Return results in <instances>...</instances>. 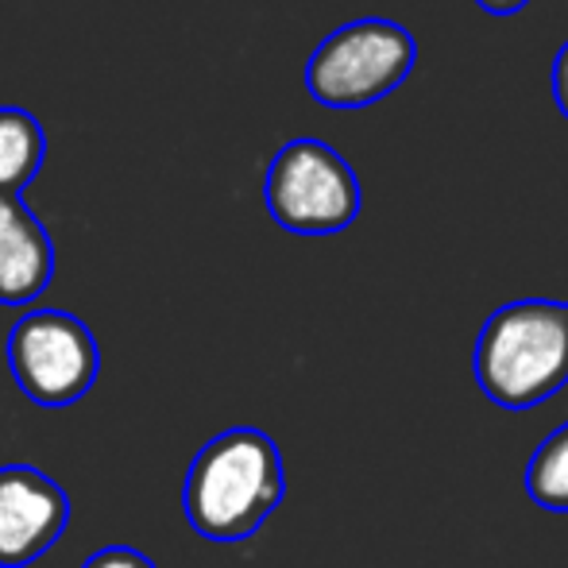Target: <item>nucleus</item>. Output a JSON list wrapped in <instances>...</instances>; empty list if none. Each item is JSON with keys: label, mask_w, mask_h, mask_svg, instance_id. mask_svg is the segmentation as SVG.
Returning <instances> with one entry per match:
<instances>
[{"label": "nucleus", "mask_w": 568, "mask_h": 568, "mask_svg": "<svg viewBox=\"0 0 568 568\" xmlns=\"http://www.w3.org/2000/svg\"><path fill=\"white\" fill-rule=\"evenodd\" d=\"M286 495L283 456L263 429L236 426L194 456L182 484V510L210 541H244L275 515Z\"/></svg>", "instance_id": "1"}, {"label": "nucleus", "mask_w": 568, "mask_h": 568, "mask_svg": "<svg viewBox=\"0 0 568 568\" xmlns=\"http://www.w3.org/2000/svg\"><path fill=\"white\" fill-rule=\"evenodd\" d=\"M554 101H557V109H561V116L568 120V39L554 59Z\"/></svg>", "instance_id": "11"}, {"label": "nucleus", "mask_w": 568, "mask_h": 568, "mask_svg": "<svg viewBox=\"0 0 568 568\" xmlns=\"http://www.w3.org/2000/svg\"><path fill=\"white\" fill-rule=\"evenodd\" d=\"M82 568H155L140 549H128V546H109V549H98Z\"/></svg>", "instance_id": "10"}, {"label": "nucleus", "mask_w": 568, "mask_h": 568, "mask_svg": "<svg viewBox=\"0 0 568 568\" xmlns=\"http://www.w3.org/2000/svg\"><path fill=\"white\" fill-rule=\"evenodd\" d=\"M70 499L31 464L0 468V568L36 565L67 534Z\"/></svg>", "instance_id": "6"}, {"label": "nucleus", "mask_w": 568, "mask_h": 568, "mask_svg": "<svg viewBox=\"0 0 568 568\" xmlns=\"http://www.w3.org/2000/svg\"><path fill=\"white\" fill-rule=\"evenodd\" d=\"M418 43L395 20H352L325 36L306 62V90L325 109H364L410 78Z\"/></svg>", "instance_id": "3"}, {"label": "nucleus", "mask_w": 568, "mask_h": 568, "mask_svg": "<svg viewBox=\"0 0 568 568\" xmlns=\"http://www.w3.org/2000/svg\"><path fill=\"white\" fill-rule=\"evenodd\" d=\"M526 495L541 510L568 515V422L534 449L526 464Z\"/></svg>", "instance_id": "9"}, {"label": "nucleus", "mask_w": 568, "mask_h": 568, "mask_svg": "<svg viewBox=\"0 0 568 568\" xmlns=\"http://www.w3.org/2000/svg\"><path fill=\"white\" fill-rule=\"evenodd\" d=\"M23 213V202L20 197H12V194H0V229L4 225H12L16 217Z\"/></svg>", "instance_id": "13"}, {"label": "nucleus", "mask_w": 568, "mask_h": 568, "mask_svg": "<svg viewBox=\"0 0 568 568\" xmlns=\"http://www.w3.org/2000/svg\"><path fill=\"white\" fill-rule=\"evenodd\" d=\"M8 367L20 390L39 406H70L90 395L101 372L93 333L67 310H31L12 325Z\"/></svg>", "instance_id": "5"}, {"label": "nucleus", "mask_w": 568, "mask_h": 568, "mask_svg": "<svg viewBox=\"0 0 568 568\" xmlns=\"http://www.w3.org/2000/svg\"><path fill=\"white\" fill-rule=\"evenodd\" d=\"M476 383L503 410H530L568 387V302L523 298L484 322L471 352Z\"/></svg>", "instance_id": "2"}, {"label": "nucleus", "mask_w": 568, "mask_h": 568, "mask_svg": "<svg viewBox=\"0 0 568 568\" xmlns=\"http://www.w3.org/2000/svg\"><path fill=\"white\" fill-rule=\"evenodd\" d=\"M263 202L294 236H333L359 217L364 190L341 151L322 140H291L271 159Z\"/></svg>", "instance_id": "4"}, {"label": "nucleus", "mask_w": 568, "mask_h": 568, "mask_svg": "<svg viewBox=\"0 0 568 568\" xmlns=\"http://www.w3.org/2000/svg\"><path fill=\"white\" fill-rule=\"evenodd\" d=\"M47 159V135L31 113L0 105V194L20 197Z\"/></svg>", "instance_id": "8"}, {"label": "nucleus", "mask_w": 568, "mask_h": 568, "mask_svg": "<svg viewBox=\"0 0 568 568\" xmlns=\"http://www.w3.org/2000/svg\"><path fill=\"white\" fill-rule=\"evenodd\" d=\"M476 4L491 16H510V12H518V8L530 4V0H476Z\"/></svg>", "instance_id": "12"}, {"label": "nucleus", "mask_w": 568, "mask_h": 568, "mask_svg": "<svg viewBox=\"0 0 568 568\" xmlns=\"http://www.w3.org/2000/svg\"><path fill=\"white\" fill-rule=\"evenodd\" d=\"M54 275V247L43 221L23 205L12 225L0 229V306H28Z\"/></svg>", "instance_id": "7"}]
</instances>
